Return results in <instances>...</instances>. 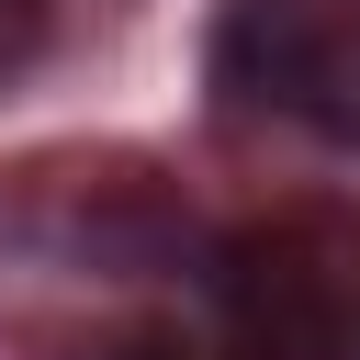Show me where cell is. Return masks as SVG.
<instances>
[{
	"mask_svg": "<svg viewBox=\"0 0 360 360\" xmlns=\"http://www.w3.org/2000/svg\"><path fill=\"white\" fill-rule=\"evenodd\" d=\"M225 360H360V202H281L214 259Z\"/></svg>",
	"mask_w": 360,
	"mask_h": 360,
	"instance_id": "1",
	"label": "cell"
},
{
	"mask_svg": "<svg viewBox=\"0 0 360 360\" xmlns=\"http://www.w3.org/2000/svg\"><path fill=\"white\" fill-rule=\"evenodd\" d=\"M214 79L259 124L360 146V0H225Z\"/></svg>",
	"mask_w": 360,
	"mask_h": 360,
	"instance_id": "2",
	"label": "cell"
},
{
	"mask_svg": "<svg viewBox=\"0 0 360 360\" xmlns=\"http://www.w3.org/2000/svg\"><path fill=\"white\" fill-rule=\"evenodd\" d=\"M101 360H225L214 338H191V326H135V338H112Z\"/></svg>",
	"mask_w": 360,
	"mask_h": 360,
	"instance_id": "3",
	"label": "cell"
},
{
	"mask_svg": "<svg viewBox=\"0 0 360 360\" xmlns=\"http://www.w3.org/2000/svg\"><path fill=\"white\" fill-rule=\"evenodd\" d=\"M34 56V0H0V79Z\"/></svg>",
	"mask_w": 360,
	"mask_h": 360,
	"instance_id": "4",
	"label": "cell"
}]
</instances>
